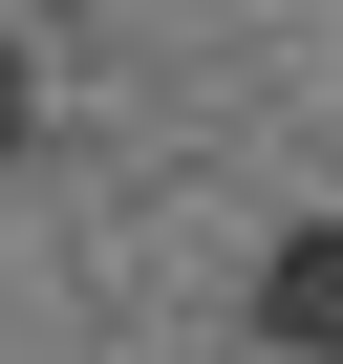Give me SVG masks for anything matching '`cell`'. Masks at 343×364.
<instances>
[{
	"mask_svg": "<svg viewBox=\"0 0 343 364\" xmlns=\"http://www.w3.org/2000/svg\"><path fill=\"white\" fill-rule=\"evenodd\" d=\"M258 321H279V364H343V215H322V236H279Z\"/></svg>",
	"mask_w": 343,
	"mask_h": 364,
	"instance_id": "cell-1",
	"label": "cell"
},
{
	"mask_svg": "<svg viewBox=\"0 0 343 364\" xmlns=\"http://www.w3.org/2000/svg\"><path fill=\"white\" fill-rule=\"evenodd\" d=\"M0 150H22V65H0Z\"/></svg>",
	"mask_w": 343,
	"mask_h": 364,
	"instance_id": "cell-2",
	"label": "cell"
}]
</instances>
